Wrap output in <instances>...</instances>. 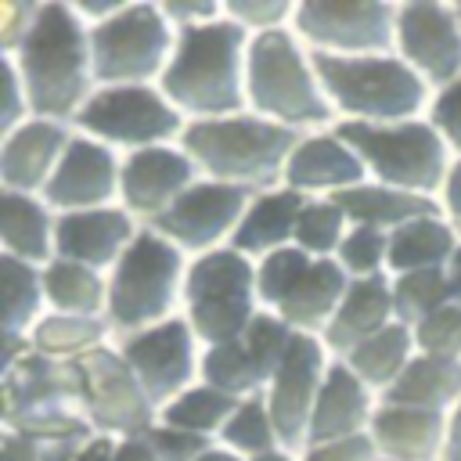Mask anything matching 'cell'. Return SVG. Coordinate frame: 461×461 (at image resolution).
Here are the masks:
<instances>
[{
  "instance_id": "obj_1",
  "label": "cell",
  "mask_w": 461,
  "mask_h": 461,
  "mask_svg": "<svg viewBox=\"0 0 461 461\" xmlns=\"http://www.w3.org/2000/svg\"><path fill=\"white\" fill-rule=\"evenodd\" d=\"M4 58L14 61L36 119H54L72 126L79 108L97 90L94 58H90V25L65 0H43L36 25L22 40V47Z\"/></svg>"
},
{
  "instance_id": "obj_2",
  "label": "cell",
  "mask_w": 461,
  "mask_h": 461,
  "mask_svg": "<svg viewBox=\"0 0 461 461\" xmlns=\"http://www.w3.org/2000/svg\"><path fill=\"white\" fill-rule=\"evenodd\" d=\"M249 40L252 36L241 25H234L227 14L209 25L176 29L173 58L158 79V90L187 122L249 112L245 104Z\"/></svg>"
},
{
  "instance_id": "obj_3",
  "label": "cell",
  "mask_w": 461,
  "mask_h": 461,
  "mask_svg": "<svg viewBox=\"0 0 461 461\" xmlns=\"http://www.w3.org/2000/svg\"><path fill=\"white\" fill-rule=\"evenodd\" d=\"M303 133L270 122L256 112L223 119H194L180 133V148L191 155L205 180L234 184L245 191H267L285 180V166Z\"/></svg>"
},
{
  "instance_id": "obj_4",
  "label": "cell",
  "mask_w": 461,
  "mask_h": 461,
  "mask_svg": "<svg viewBox=\"0 0 461 461\" xmlns=\"http://www.w3.org/2000/svg\"><path fill=\"white\" fill-rule=\"evenodd\" d=\"M245 104L249 112L281 122L295 133L335 126V108L321 86L313 54L292 29L249 40L245 58Z\"/></svg>"
},
{
  "instance_id": "obj_5",
  "label": "cell",
  "mask_w": 461,
  "mask_h": 461,
  "mask_svg": "<svg viewBox=\"0 0 461 461\" xmlns=\"http://www.w3.org/2000/svg\"><path fill=\"white\" fill-rule=\"evenodd\" d=\"M321 86L339 122H407L421 119L432 101V86L396 54H313Z\"/></svg>"
},
{
  "instance_id": "obj_6",
  "label": "cell",
  "mask_w": 461,
  "mask_h": 461,
  "mask_svg": "<svg viewBox=\"0 0 461 461\" xmlns=\"http://www.w3.org/2000/svg\"><path fill=\"white\" fill-rule=\"evenodd\" d=\"M187 256L158 230L140 227L122 259L108 270V310L104 321L115 339L144 331L180 313Z\"/></svg>"
},
{
  "instance_id": "obj_7",
  "label": "cell",
  "mask_w": 461,
  "mask_h": 461,
  "mask_svg": "<svg viewBox=\"0 0 461 461\" xmlns=\"http://www.w3.org/2000/svg\"><path fill=\"white\" fill-rule=\"evenodd\" d=\"M335 130L360 155L367 180L439 198L454 151L425 115L407 122H335Z\"/></svg>"
},
{
  "instance_id": "obj_8",
  "label": "cell",
  "mask_w": 461,
  "mask_h": 461,
  "mask_svg": "<svg viewBox=\"0 0 461 461\" xmlns=\"http://www.w3.org/2000/svg\"><path fill=\"white\" fill-rule=\"evenodd\" d=\"M259 310L263 306L256 295V259L223 245L187 263L180 317L191 324L202 346L238 342Z\"/></svg>"
},
{
  "instance_id": "obj_9",
  "label": "cell",
  "mask_w": 461,
  "mask_h": 461,
  "mask_svg": "<svg viewBox=\"0 0 461 461\" xmlns=\"http://www.w3.org/2000/svg\"><path fill=\"white\" fill-rule=\"evenodd\" d=\"M176 29L162 4L126 0V7L90 29V58L97 86H144L158 83L173 58Z\"/></svg>"
},
{
  "instance_id": "obj_10",
  "label": "cell",
  "mask_w": 461,
  "mask_h": 461,
  "mask_svg": "<svg viewBox=\"0 0 461 461\" xmlns=\"http://www.w3.org/2000/svg\"><path fill=\"white\" fill-rule=\"evenodd\" d=\"M76 133L94 137L119 155L155 148V144H176L187 119L169 104V97L158 90V83L144 86H97L90 101L76 115Z\"/></svg>"
},
{
  "instance_id": "obj_11",
  "label": "cell",
  "mask_w": 461,
  "mask_h": 461,
  "mask_svg": "<svg viewBox=\"0 0 461 461\" xmlns=\"http://www.w3.org/2000/svg\"><path fill=\"white\" fill-rule=\"evenodd\" d=\"M393 0H299L292 32L310 54H389L396 43Z\"/></svg>"
},
{
  "instance_id": "obj_12",
  "label": "cell",
  "mask_w": 461,
  "mask_h": 461,
  "mask_svg": "<svg viewBox=\"0 0 461 461\" xmlns=\"http://www.w3.org/2000/svg\"><path fill=\"white\" fill-rule=\"evenodd\" d=\"M76 382H79V411L86 425L97 436L126 439L140 436L155 425V407L137 385L133 371L119 357L115 346H101L90 357L76 360Z\"/></svg>"
},
{
  "instance_id": "obj_13",
  "label": "cell",
  "mask_w": 461,
  "mask_h": 461,
  "mask_svg": "<svg viewBox=\"0 0 461 461\" xmlns=\"http://www.w3.org/2000/svg\"><path fill=\"white\" fill-rule=\"evenodd\" d=\"M112 346L119 349V357L126 360V367L133 371L137 385L144 389V396L151 400L155 411H162L169 400H176L184 389H191L198 382L202 342L180 313L162 324H151L144 331L122 335Z\"/></svg>"
},
{
  "instance_id": "obj_14",
  "label": "cell",
  "mask_w": 461,
  "mask_h": 461,
  "mask_svg": "<svg viewBox=\"0 0 461 461\" xmlns=\"http://www.w3.org/2000/svg\"><path fill=\"white\" fill-rule=\"evenodd\" d=\"M249 198H252V191H245V187L202 176L148 227L158 230L166 241H173L187 259H194V256L230 245V238L249 209Z\"/></svg>"
},
{
  "instance_id": "obj_15",
  "label": "cell",
  "mask_w": 461,
  "mask_h": 461,
  "mask_svg": "<svg viewBox=\"0 0 461 461\" xmlns=\"http://www.w3.org/2000/svg\"><path fill=\"white\" fill-rule=\"evenodd\" d=\"M331 353L317 335H295L288 357L281 360V367L270 375L263 400L270 407L277 439L285 454H303L306 450V432H310V418L324 385V375L331 367Z\"/></svg>"
},
{
  "instance_id": "obj_16",
  "label": "cell",
  "mask_w": 461,
  "mask_h": 461,
  "mask_svg": "<svg viewBox=\"0 0 461 461\" xmlns=\"http://www.w3.org/2000/svg\"><path fill=\"white\" fill-rule=\"evenodd\" d=\"M393 50L432 86H447L461 76V18L447 0H403L396 7Z\"/></svg>"
},
{
  "instance_id": "obj_17",
  "label": "cell",
  "mask_w": 461,
  "mask_h": 461,
  "mask_svg": "<svg viewBox=\"0 0 461 461\" xmlns=\"http://www.w3.org/2000/svg\"><path fill=\"white\" fill-rule=\"evenodd\" d=\"M202 173L191 162V155L180 144H155L122 155L119 173V205L140 223H155L191 184H198Z\"/></svg>"
},
{
  "instance_id": "obj_18",
  "label": "cell",
  "mask_w": 461,
  "mask_h": 461,
  "mask_svg": "<svg viewBox=\"0 0 461 461\" xmlns=\"http://www.w3.org/2000/svg\"><path fill=\"white\" fill-rule=\"evenodd\" d=\"M119 173H122V155L115 148L76 133L40 198L54 212H83V209L119 205Z\"/></svg>"
},
{
  "instance_id": "obj_19",
  "label": "cell",
  "mask_w": 461,
  "mask_h": 461,
  "mask_svg": "<svg viewBox=\"0 0 461 461\" xmlns=\"http://www.w3.org/2000/svg\"><path fill=\"white\" fill-rule=\"evenodd\" d=\"M367 180L360 155L342 140L335 126L303 133L285 166V187L299 191L303 198H339L342 191Z\"/></svg>"
},
{
  "instance_id": "obj_20",
  "label": "cell",
  "mask_w": 461,
  "mask_h": 461,
  "mask_svg": "<svg viewBox=\"0 0 461 461\" xmlns=\"http://www.w3.org/2000/svg\"><path fill=\"white\" fill-rule=\"evenodd\" d=\"M76 130L54 119H29L0 137V191L43 194Z\"/></svg>"
},
{
  "instance_id": "obj_21",
  "label": "cell",
  "mask_w": 461,
  "mask_h": 461,
  "mask_svg": "<svg viewBox=\"0 0 461 461\" xmlns=\"http://www.w3.org/2000/svg\"><path fill=\"white\" fill-rule=\"evenodd\" d=\"M140 234V223L122 205L58 212V256L108 274Z\"/></svg>"
},
{
  "instance_id": "obj_22",
  "label": "cell",
  "mask_w": 461,
  "mask_h": 461,
  "mask_svg": "<svg viewBox=\"0 0 461 461\" xmlns=\"http://www.w3.org/2000/svg\"><path fill=\"white\" fill-rule=\"evenodd\" d=\"M378 403H382V396L371 385H364L342 360H331L321 396H317V407H313V418H310L306 447L367 436Z\"/></svg>"
},
{
  "instance_id": "obj_23",
  "label": "cell",
  "mask_w": 461,
  "mask_h": 461,
  "mask_svg": "<svg viewBox=\"0 0 461 461\" xmlns=\"http://www.w3.org/2000/svg\"><path fill=\"white\" fill-rule=\"evenodd\" d=\"M367 439L382 461H443L447 414L403 403H378Z\"/></svg>"
},
{
  "instance_id": "obj_24",
  "label": "cell",
  "mask_w": 461,
  "mask_h": 461,
  "mask_svg": "<svg viewBox=\"0 0 461 461\" xmlns=\"http://www.w3.org/2000/svg\"><path fill=\"white\" fill-rule=\"evenodd\" d=\"M396 321L393 310V285L389 274L382 277H364V281H349L331 324L324 328L321 342L328 346V353L335 360H342L346 353H353L360 342H367L371 335H378L382 328H389Z\"/></svg>"
},
{
  "instance_id": "obj_25",
  "label": "cell",
  "mask_w": 461,
  "mask_h": 461,
  "mask_svg": "<svg viewBox=\"0 0 461 461\" xmlns=\"http://www.w3.org/2000/svg\"><path fill=\"white\" fill-rule=\"evenodd\" d=\"M0 252L29 267H47L58 256V212L40 194L0 191Z\"/></svg>"
},
{
  "instance_id": "obj_26",
  "label": "cell",
  "mask_w": 461,
  "mask_h": 461,
  "mask_svg": "<svg viewBox=\"0 0 461 461\" xmlns=\"http://www.w3.org/2000/svg\"><path fill=\"white\" fill-rule=\"evenodd\" d=\"M303 205H306V198L285 184L256 191L249 198V209L234 230V238H230V249H238L249 259H263L277 249L295 245V223H299Z\"/></svg>"
},
{
  "instance_id": "obj_27",
  "label": "cell",
  "mask_w": 461,
  "mask_h": 461,
  "mask_svg": "<svg viewBox=\"0 0 461 461\" xmlns=\"http://www.w3.org/2000/svg\"><path fill=\"white\" fill-rule=\"evenodd\" d=\"M349 288V274L335 263V259H313L303 277L295 281V288L285 295V303L270 313H277L295 335H324V328L331 324L342 295Z\"/></svg>"
},
{
  "instance_id": "obj_28",
  "label": "cell",
  "mask_w": 461,
  "mask_h": 461,
  "mask_svg": "<svg viewBox=\"0 0 461 461\" xmlns=\"http://www.w3.org/2000/svg\"><path fill=\"white\" fill-rule=\"evenodd\" d=\"M457 245L461 230L443 212L418 216L389 234V277L414 270H447Z\"/></svg>"
},
{
  "instance_id": "obj_29",
  "label": "cell",
  "mask_w": 461,
  "mask_h": 461,
  "mask_svg": "<svg viewBox=\"0 0 461 461\" xmlns=\"http://www.w3.org/2000/svg\"><path fill=\"white\" fill-rule=\"evenodd\" d=\"M346 212V220L353 227H375V230H385L393 234L396 227L418 220V216H429V212H443L439 209V198H425V194H411V191H400V187H389V184H375V180H364L349 191H342L335 198Z\"/></svg>"
},
{
  "instance_id": "obj_30",
  "label": "cell",
  "mask_w": 461,
  "mask_h": 461,
  "mask_svg": "<svg viewBox=\"0 0 461 461\" xmlns=\"http://www.w3.org/2000/svg\"><path fill=\"white\" fill-rule=\"evenodd\" d=\"M0 270H4V349L11 364L29 349L25 339L36 328V321L47 313V295H43L40 267L0 256Z\"/></svg>"
},
{
  "instance_id": "obj_31",
  "label": "cell",
  "mask_w": 461,
  "mask_h": 461,
  "mask_svg": "<svg viewBox=\"0 0 461 461\" xmlns=\"http://www.w3.org/2000/svg\"><path fill=\"white\" fill-rule=\"evenodd\" d=\"M112 342L115 335L104 317H72V313H50V310L36 321V328L25 339V346L36 357L54 360V364H76Z\"/></svg>"
},
{
  "instance_id": "obj_32",
  "label": "cell",
  "mask_w": 461,
  "mask_h": 461,
  "mask_svg": "<svg viewBox=\"0 0 461 461\" xmlns=\"http://www.w3.org/2000/svg\"><path fill=\"white\" fill-rule=\"evenodd\" d=\"M43 274V295L50 313H72V317H104L108 310V274L54 256Z\"/></svg>"
},
{
  "instance_id": "obj_33",
  "label": "cell",
  "mask_w": 461,
  "mask_h": 461,
  "mask_svg": "<svg viewBox=\"0 0 461 461\" xmlns=\"http://www.w3.org/2000/svg\"><path fill=\"white\" fill-rule=\"evenodd\" d=\"M418 357V346H414V331L400 321H393L389 328H382L378 335H371L367 342H360L353 353L342 357V364L364 382L371 385L378 396H385L396 378L407 371V364Z\"/></svg>"
},
{
  "instance_id": "obj_34",
  "label": "cell",
  "mask_w": 461,
  "mask_h": 461,
  "mask_svg": "<svg viewBox=\"0 0 461 461\" xmlns=\"http://www.w3.org/2000/svg\"><path fill=\"white\" fill-rule=\"evenodd\" d=\"M382 400L385 403H403V407H425V411L450 414L454 403L461 400V360H443V357L418 353Z\"/></svg>"
},
{
  "instance_id": "obj_35",
  "label": "cell",
  "mask_w": 461,
  "mask_h": 461,
  "mask_svg": "<svg viewBox=\"0 0 461 461\" xmlns=\"http://www.w3.org/2000/svg\"><path fill=\"white\" fill-rule=\"evenodd\" d=\"M238 403L241 400H234V396H227V393H220L205 382H194L176 400H169L158 411L155 421L169 425V429H180V432H191V436H202V439H216Z\"/></svg>"
},
{
  "instance_id": "obj_36",
  "label": "cell",
  "mask_w": 461,
  "mask_h": 461,
  "mask_svg": "<svg viewBox=\"0 0 461 461\" xmlns=\"http://www.w3.org/2000/svg\"><path fill=\"white\" fill-rule=\"evenodd\" d=\"M198 382L234 396V400H249V396H259L267 389V378L256 367V360L249 357L241 339L238 342H220V346H202Z\"/></svg>"
},
{
  "instance_id": "obj_37",
  "label": "cell",
  "mask_w": 461,
  "mask_h": 461,
  "mask_svg": "<svg viewBox=\"0 0 461 461\" xmlns=\"http://www.w3.org/2000/svg\"><path fill=\"white\" fill-rule=\"evenodd\" d=\"M216 443L227 447V450H234V454L245 457V461H259V457H270V454H285L263 393H259V396H249V400H241V403L234 407V414L227 418V425H223V432L216 436Z\"/></svg>"
},
{
  "instance_id": "obj_38",
  "label": "cell",
  "mask_w": 461,
  "mask_h": 461,
  "mask_svg": "<svg viewBox=\"0 0 461 461\" xmlns=\"http://www.w3.org/2000/svg\"><path fill=\"white\" fill-rule=\"evenodd\" d=\"M349 227L353 223L346 220L335 198H306L299 223H295V249H303L313 259H335Z\"/></svg>"
},
{
  "instance_id": "obj_39",
  "label": "cell",
  "mask_w": 461,
  "mask_h": 461,
  "mask_svg": "<svg viewBox=\"0 0 461 461\" xmlns=\"http://www.w3.org/2000/svg\"><path fill=\"white\" fill-rule=\"evenodd\" d=\"M393 285V310L396 321L414 328L418 321H425L429 313H436L439 306L450 303V288H447V270H414V274H396L389 277Z\"/></svg>"
},
{
  "instance_id": "obj_40",
  "label": "cell",
  "mask_w": 461,
  "mask_h": 461,
  "mask_svg": "<svg viewBox=\"0 0 461 461\" xmlns=\"http://www.w3.org/2000/svg\"><path fill=\"white\" fill-rule=\"evenodd\" d=\"M310 263H313V256H306L295 245L277 249V252L256 259V295H259V306L263 310H277Z\"/></svg>"
},
{
  "instance_id": "obj_41",
  "label": "cell",
  "mask_w": 461,
  "mask_h": 461,
  "mask_svg": "<svg viewBox=\"0 0 461 461\" xmlns=\"http://www.w3.org/2000/svg\"><path fill=\"white\" fill-rule=\"evenodd\" d=\"M335 263L349 274V281L389 274V234L375 227H349Z\"/></svg>"
},
{
  "instance_id": "obj_42",
  "label": "cell",
  "mask_w": 461,
  "mask_h": 461,
  "mask_svg": "<svg viewBox=\"0 0 461 461\" xmlns=\"http://www.w3.org/2000/svg\"><path fill=\"white\" fill-rule=\"evenodd\" d=\"M241 342H245L249 357L256 360V367L263 371V378L270 382V375H274V371L281 367V360L288 357V349H292V342H295V331H292L277 313L259 310L256 321L249 324V331L241 335Z\"/></svg>"
},
{
  "instance_id": "obj_43",
  "label": "cell",
  "mask_w": 461,
  "mask_h": 461,
  "mask_svg": "<svg viewBox=\"0 0 461 461\" xmlns=\"http://www.w3.org/2000/svg\"><path fill=\"white\" fill-rule=\"evenodd\" d=\"M414 346L425 357H443V360H461V306L447 303L414 328Z\"/></svg>"
},
{
  "instance_id": "obj_44",
  "label": "cell",
  "mask_w": 461,
  "mask_h": 461,
  "mask_svg": "<svg viewBox=\"0 0 461 461\" xmlns=\"http://www.w3.org/2000/svg\"><path fill=\"white\" fill-rule=\"evenodd\" d=\"M223 14L234 25H241L249 36H263V32L292 29L295 4L292 0H227Z\"/></svg>"
},
{
  "instance_id": "obj_45",
  "label": "cell",
  "mask_w": 461,
  "mask_h": 461,
  "mask_svg": "<svg viewBox=\"0 0 461 461\" xmlns=\"http://www.w3.org/2000/svg\"><path fill=\"white\" fill-rule=\"evenodd\" d=\"M425 119L447 140V148L454 151V158H461V76L454 83L432 90V101H429Z\"/></svg>"
},
{
  "instance_id": "obj_46",
  "label": "cell",
  "mask_w": 461,
  "mask_h": 461,
  "mask_svg": "<svg viewBox=\"0 0 461 461\" xmlns=\"http://www.w3.org/2000/svg\"><path fill=\"white\" fill-rule=\"evenodd\" d=\"M0 79H4V104H0V137L18 130L22 122L32 119V108H29V94H25V83L14 68L11 58L0 54Z\"/></svg>"
},
{
  "instance_id": "obj_47",
  "label": "cell",
  "mask_w": 461,
  "mask_h": 461,
  "mask_svg": "<svg viewBox=\"0 0 461 461\" xmlns=\"http://www.w3.org/2000/svg\"><path fill=\"white\" fill-rule=\"evenodd\" d=\"M144 436H148L158 461H194L209 443H216V439H202V436H191V432H180V429H169L158 421Z\"/></svg>"
},
{
  "instance_id": "obj_48",
  "label": "cell",
  "mask_w": 461,
  "mask_h": 461,
  "mask_svg": "<svg viewBox=\"0 0 461 461\" xmlns=\"http://www.w3.org/2000/svg\"><path fill=\"white\" fill-rule=\"evenodd\" d=\"M43 0H4L0 4V54H14L36 25Z\"/></svg>"
},
{
  "instance_id": "obj_49",
  "label": "cell",
  "mask_w": 461,
  "mask_h": 461,
  "mask_svg": "<svg viewBox=\"0 0 461 461\" xmlns=\"http://www.w3.org/2000/svg\"><path fill=\"white\" fill-rule=\"evenodd\" d=\"M295 461H378V454L367 436H353V439H339V443L306 447L303 454H295Z\"/></svg>"
},
{
  "instance_id": "obj_50",
  "label": "cell",
  "mask_w": 461,
  "mask_h": 461,
  "mask_svg": "<svg viewBox=\"0 0 461 461\" xmlns=\"http://www.w3.org/2000/svg\"><path fill=\"white\" fill-rule=\"evenodd\" d=\"M162 14L169 18L173 29H194V25H209L216 18H223V4H212V0H173V4H162Z\"/></svg>"
},
{
  "instance_id": "obj_51",
  "label": "cell",
  "mask_w": 461,
  "mask_h": 461,
  "mask_svg": "<svg viewBox=\"0 0 461 461\" xmlns=\"http://www.w3.org/2000/svg\"><path fill=\"white\" fill-rule=\"evenodd\" d=\"M439 209H443V216L461 230V158H454V166H450V173H447V184H443V191H439Z\"/></svg>"
},
{
  "instance_id": "obj_52",
  "label": "cell",
  "mask_w": 461,
  "mask_h": 461,
  "mask_svg": "<svg viewBox=\"0 0 461 461\" xmlns=\"http://www.w3.org/2000/svg\"><path fill=\"white\" fill-rule=\"evenodd\" d=\"M72 7H76V14L94 29V25L108 22V18H115V14L126 7V0H76Z\"/></svg>"
},
{
  "instance_id": "obj_53",
  "label": "cell",
  "mask_w": 461,
  "mask_h": 461,
  "mask_svg": "<svg viewBox=\"0 0 461 461\" xmlns=\"http://www.w3.org/2000/svg\"><path fill=\"white\" fill-rule=\"evenodd\" d=\"M4 461H43L40 457V443L32 436L22 432H4Z\"/></svg>"
},
{
  "instance_id": "obj_54",
  "label": "cell",
  "mask_w": 461,
  "mask_h": 461,
  "mask_svg": "<svg viewBox=\"0 0 461 461\" xmlns=\"http://www.w3.org/2000/svg\"><path fill=\"white\" fill-rule=\"evenodd\" d=\"M112 461H158L148 436H126V439H115V450H112Z\"/></svg>"
},
{
  "instance_id": "obj_55",
  "label": "cell",
  "mask_w": 461,
  "mask_h": 461,
  "mask_svg": "<svg viewBox=\"0 0 461 461\" xmlns=\"http://www.w3.org/2000/svg\"><path fill=\"white\" fill-rule=\"evenodd\" d=\"M443 461H461V400H457L454 411L447 414V447H443Z\"/></svg>"
},
{
  "instance_id": "obj_56",
  "label": "cell",
  "mask_w": 461,
  "mask_h": 461,
  "mask_svg": "<svg viewBox=\"0 0 461 461\" xmlns=\"http://www.w3.org/2000/svg\"><path fill=\"white\" fill-rule=\"evenodd\" d=\"M447 288H450V303L461 306V245H457L454 259L447 263Z\"/></svg>"
},
{
  "instance_id": "obj_57",
  "label": "cell",
  "mask_w": 461,
  "mask_h": 461,
  "mask_svg": "<svg viewBox=\"0 0 461 461\" xmlns=\"http://www.w3.org/2000/svg\"><path fill=\"white\" fill-rule=\"evenodd\" d=\"M194 461H245V457H238L234 450H227V447H220V443H209Z\"/></svg>"
},
{
  "instance_id": "obj_58",
  "label": "cell",
  "mask_w": 461,
  "mask_h": 461,
  "mask_svg": "<svg viewBox=\"0 0 461 461\" xmlns=\"http://www.w3.org/2000/svg\"><path fill=\"white\" fill-rule=\"evenodd\" d=\"M259 461H295L292 454H270V457H259Z\"/></svg>"
},
{
  "instance_id": "obj_59",
  "label": "cell",
  "mask_w": 461,
  "mask_h": 461,
  "mask_svg": "<svg viewBox=\"0 0 461 461\" xmlns=\"http://www.w3.org/2000/svg\"><path fill=\"white\" fill-rule=\"evenodd\" d=\"M454 7H457V18H461V0H457V4H454Z\"/></svg>"
},
{
  "instance_id": "obj_60",
  "label": "cell",
  "mask_w": 461,
  "mask_h": 461,
  "mask_svg": "<svg viewBox=\"0 0 461 461\" xmlns=\"http://www.w3.org/2000/svg\"><path fill=\"white\" fill-rule=\"evenodd\" d=\"M378 461H382V457H378Z\"/></svg>"
}]
</instances>
